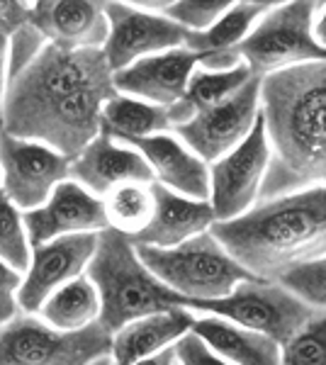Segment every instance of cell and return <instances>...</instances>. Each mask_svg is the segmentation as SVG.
<instances>
[{
	"mask_svg": "<svg viewBox=\"0 0 326 365\" xmlns=\"http://www.w3.org/2000/svg\"><path fill=\"white\" fill-rule=\"evenodd\" d=\"M277 3L263 0V3H231V8L205 32L188 34L185 49L195 51L198 56L205 54H222V51H231L239 46L253 27L263 20L265 15L275 8Z\"/></svg>",
	"mask_w": 326,
	"mask_h": 365,
	"instance_id": "obj_25",
	"label": "cell"
},
{
	"mask_svg": "<svg viewBox=\"0 0 326 365\" xmlns=\"http://www.w3.org/2000/svg\"><path fill=\"white\" fill-rule=\"evenodd\" d=\"M0 258L22 273H27L32 261V244L25 229V217L3 192H0Z\"/></svg>",
	"mask_w": 326,
	"mask_h": 365,
	"instance_id": "obj_29",
	"label": "cell"
},
{
	"mask_svg": "<svg viewBox=\"0 0 326 365\" xmlns=\"http://www.w3.org/2000/svg\"><path fill=\"white\" fill-rule=\"evenodd\" d=\"M195 312L190 309H168L158 314L141 317L120 331L112 334V363L115 365H134L149 356H156L193 331Z\"/></svg>",
	"mask_w": 326,
	"mask_h": 365,
	"instance_id": "obj_20",
	"label": "cell"
},
{
	"mask_svg": "<svg viewBox=\"0 0 326 365\" xmlns=\"http://www.w3.org/2000/svg\"><path fill=\"white\" fill-rule=\"evenodd\" d=\"M112 76L103 49L46 44L10 78L0 132L76 158L100 134L105 103L117 96Z\"/></svg>",
	"mask_w": 326,
	"mask_h": 365,
	"instance_id": "obj_1",
	"label": "cell"
},
{
	"mask_svg": "<svg viewBox=\"0 0 326 365\" xmlns=\"http://www.w3.org/2000/svg\"><path fill=\"white\" fill-rule=\"evenodd\" d=\"M151 192L156 210H153L149 225L132 237L136 246L173 249V246L185 244L193 237H200L215 227L217 217L210 200L183 197L158 182H151Z\"/></svg>",
	"mask_w": 326,
	"mask_h": 365,
	"instance_id": "obj_19",
	"label": "cell"
},
{
	"mask_svg": "<svg viewBox=\"0 0 326 365\" xmlns=\"http://www.w3.org/2000/svg\"><path fill=\"white\" fill-rule=\"evenodd\" d=\"M260 76H253L236 96L193 117L188 125L173 129V134L207 166L244 144L260 120Z\"/></svg>",
	"mask_w": 326,
	"mask_h": 365,
	"instance_id": "obj_10",
	"label": "cell"
},
{
	"mask_svg": "<svg viewBox=\"0 0 326 365\" xmlns=\"http://www.w3.org/2000/svg\"><path fill=\"white\" fill-rule=\"evenodd\" d=\"M44 49H46V39L41 37V32L32 25V22H27V25H22L20 29H15V32L8 37L10 78L20 73V71H25Z\"/></svg>",
	"mask_w": 326,
	"mask_h": 365,
	"instance_id": "obj_31",
	"label": "cell"
},
{
	"mask_svg": "<svg viewBox=\"0 0 326 365\" xmlns=\"http://www.w3.org/2000/svg\"><path fill=\"white\" fill-rule=\"evenodd\" d=\"M141 8L158 13L175 25H180L188 34L205 32L231 8V0H165V3H136Z\"/></svg>",
	"mask_w": 326,
	"mask_h": 365,
	"instance_id": "obj_27",
	"label": "cell"
},
{
	"mask_svg": "<svg viewBox=\"0 0 326 365\" xmlns=\"http://www.w3.org/2000/svg\"><path fill=\"white\" fill-rule=\"evenodd\" d=\"M86 275L98 287L100 324L110 334L141 317L180 307L188 309V299L168 290L141 263L132 237L112 227L98 234V249L88 263Z\"/></svg>",
	"mask_w": 326,
	"mask_h": 365,
	"instance_id": "obj_4",
	"label": "cell"
},
{
	"mask_svg": "<svg viewBox=\"0 0 326 365\" xmlns=\"http://www.w3.org/2000/svg\"><path fill=\"white\" fill-rule=\"evenodd\" d=\"M71 178V158L51 146L0 132V190L20 212L41 207Z\"/></svg>",
	"mask_w": 326,
	"mask_h": 365,
	"instance_id": "obj_9",
	"label": "cell"
},
{
	"mask_svg": "<svg viewBox=\"0 0 326 365\" xmlns=\"http://www.w3.org/2000/svg\"><path fill=\"white\" fill-rule=\"evenodd\" d=\"M163 132H170L168 110L165 108L129 96H120V93L105 103L103 120H100V134H105V137L129 141Z\"/></svg>",
	"mask_w": 326,
	"mask_h": 365,
	"instance_id": "obj_24",
	"label": "cell"
},
{
	"mask_svg": "<svg viewBox=\"0 0 326 365\" xmlns=\"http://www.w3.org/2000/svg\"><path fill=\"white\" fill-rule=\"evenodd\" d=\"M268 163L270 146L260 117L244 144L210 166V205L217 222L236 220L258 202Z\"/></svg>",
	"mask_w": 326,
	"mask_h": 365,
	"instance_id": "obj_11",
	"label": "cell"
},
{
	"mask_svg": "<svg viewBox=\"0 0 326 365\" xmlns=\"http://www.w3.org/2000/svg\"><path fill=\"white\" fill-rule=\"evenodd\" d=\"M10 71H8V34L0 29V129H3L5 115V96H8Z\"/></svg>",
	"mask_w": 326,
	"mask_h": 365,
	"instance_id": "obj_35",
	"label": "cell"
},
{
	"mask_svg": "<svg viewBox=\"0 0 326 365\" xmlns=\"http://www.w3.org/2000/svg\"><path fill=\"white\" fill-rule=\"evenodd\" d=\"M29 8L32 3H20V0H0V29L5 34H13L15 29L29 22Z\"/></svg>",
	"mask_w": 326,
	"mask_h": 365,
	"instance_id": "obj_34",
	"label": "cell"
},
{
	"mask_svg": "<svg viewBox=\"0 0 326 365\" xmlns=\"http://www.w3.org/2000/svg\"><path fill=\"white\" fill-rule=\"evenodd\" d=\"M319 10L322 3H277L231 51L260 78L300 63L326 61V49L317 44L312 32Z\"/></svg>",
	"mask_w": 326,
	"mask_h": 365,
	"instance_id": "obj_6",
	"label": "cell"
},
{
	"mask_svg": "<svg viewBox=\"0 0 326 365\" xmlns=\"http://www.w3.org/2000/svg\"><path fill=\"white\" fill-rule=\"evenodd\" d=\"M195 68H198V54L180 46L173 51L139 58L132 66L117 71L112 81L120 96L144 100L158 108H170L183 98Z\"/></svg>",
	"mask_w": 326,
	"mask_h": 365,
	"instance_id": "obj_16",
	"label": "cell"
},
{
	"mask_svg": "<svg viewBox=\"0 0 326 365\" xmlns=\"http://www.w3.org/2000/svg\"><path fill=\"white\" fill-rule=\"evenodd\" d=\"M98 249V234H76L61 237L32 249V261L20 287V309L37 314L46 297L54 295L66 282L86 275L93 253Z\"/></svg>",
	"mask_w": 326,
	"mask_h": 365,
	"instance_id": "obj_14",
	"label": "cell"
},
{
	"mask_svg": "<svg viewBox=\"0 0 326 365\" xmlns=\"http://www.w3.org/2000/svg\"><path fill=\"white\" fill-rule=\"evenodd\" d=\"M280 365H326V309L280 346Z\"/></svg>",
	"mask_w": 326,
	"mask_h": 365,
	"instance_id": "obj_28",
	"label": "cell"
},
{
	"mask_svg": "<svg viewBox=\"0 0 326 365\" xmlns=\"http://www.w3.org/2000/svg\"><path fill=\"white\" fill-rule=\"evenodd\" d=\"M277 282L285 285L290 292H295L310 307L326 309V256L290 270Z\"/></svg>",
	"mask_w": 326,
	"mask_h": 365,
	"instance_id": "obj_30",
	"label": "cell"
},
{
	"mask_svg": "<svg viewBox=\"0 0 326 365\" xmlns=\"http://www.w3.org/2000/svg\"><path fill=\"white\" fill-rule=\"evenodd\" d=\"M29 22L46 44L63 49H103L110 32L105 3L39 0L29 8Z\"/></svg>",
	"mask_w": 326,
	"mask_h": 365,
	"instance_id": "obj_17",
	"label": "cell"
},
{
	"mask_svg": "<svg viewBox=\"0 0 326 365\" xmlns=\"http://www.w3.org/2000/svg\"><path fill=\"white\" fill-rule=\"evenodd\" d=\"M188 309L195 314L222 317V319H229L244 329L263 334L280 346L290 336H295L319 312L302 302L295 292H290L280 282L258 278L239 282L234 292L222 299L190 302Z\"/></svg>",
	"mask_w": 326,
	"mask_h": 365,
	"instance_id": "obj_8",
	"label": "cell"
},
{
	"mask_svg": "<svg viewBox=\"0 0 326 365\" xmlns=\"http://www.w3.org/2000/svg\"><path fill=\"white\" fill-rule=\"evenodd\" d=\"M0 192H3V190H0Z\"/></svg>",
	"mask_w": 326,
	"mask_h": 365,
	"instance_id": "obj_38",
	"label": "cell"
},
{
	"mask_svg": "<svg viewBox=\"0 0 326 365\" xmlns=\"http://www.w3.org/2000/svg\"><path fill=\"white\" fill-rule=\"evenodd\" d=\"M193 331L229 365H280V344L215 314H198Z\"/></svg>",
	"mask_w": 326,
	"mask_h": 365,
	"instance_id": "obj_21",
	"label": "cell"
},
{
	"mask_svg": "<svg viewBox=\"0 0 326 365\" xmlns=\"http://www.w3.org/2000/svg\"><path fill=\"white\" fill-rule=\"evenodd\" d=\"M105 210H108L110 227L122 234H139L141 229L151 222L156 202H153L151 185H141V182H129L120 185L105 197Z\"/></svg>",
	"mask_w": 326,
	"mask_h": 365,
	"instance_id": "obj_26",
	"label": "cell"
},
{
	"mask_svg": "<svg viewBox=\"0 0 326 365\" xmlns=\"http://www.w3.org/2000/svg\"><path fill=\"white\" fill-rule=\"evenodd\" d=\"M124 144L144 156L153 173V182L183 197L210 200V166L200 156H195L173 132L129 139Z\"/></svg>",
	"mask_w": 326,
	"mask_h": 365,
	"instance_id": "obj_18",
	"label": "cell"
},
{
	"mask_svg": "<svg viewBox=\"0 0 326 365\" xmlns=\"http://www.w3.org/2000/svg\"><path fill=\"white\" fill-rule=\"evenodd\" d=\"M251 78L253 73L246 63L234 71H224V73H215V71H205L198 66L190 76V81H188L183 98L170 105V108H165L168 110L170 132L180 125H188L193 117H198L205 110L215 108V105L236 96Z\"/></svg>",
	"mask_w": 326,
	"mask_h": 365,
	"instance_id": "obj_22",
	"label": "cell"
},
{
	"mask_svg": "<svg viewBox=\"0 0 326 365\" xmlns=\"http://www.w3.org/2000/svg\"><path fill=\"white\" fill-rule=\"evenodd\" d=\"M93 365H115V363H112V358H110V356H105V358H98V361L93 363Z\"/></svg>",
	"mask_w": 326,
	"mask_h": 365,
	"instance_id": "obj_37",
	"label": "cell"
},
{
	"mask_svg": "<svg viewBox=\"0 0 326 365\" xmlns=\"http://www.w3.org/2000/svg\"><path fill=\"white\" fill-rule=\"evenodd\" d=\"M112 353V334L103 324L58 331L37 314L20 312L0 327V365H93Z\"/></svg>",
	"mask_w": 326,
	"mask_h": 365,
	"instance_id": "obj_7",
	"label": "cell"
},
{
	"mask_svg": "<svg viewBox=\"0 0 326 365\" xmlns=\"http://www.w3.org/2000/svg\"><path fill=\"white\" fill-rule=\"evenodd\" d=\"M173 349H175L178 365H229L224 358H219L195 331H188Z\"/></svg>",
	"mask_w": 326,
	"mask_h": 365,
	"instance_id": "obj_33",
	"label": "cell"
},
{
	"mask_svg": "<svg viewBox=\"0 0 326 365\" xmlns=\"http://www.w3.org/2000/svg\"><path fill=\"white\" fill-rule=\"evenodd\" d=\"M134 365H178L175 363V349L170 346V349L156 353V356L144 358V361H139V363H134Z\"/></svg>",
	"mask_w": 326,
	"mask_h": 365,
	"instance_id": "obj_36",
	"label": "cell"
},
{
	"mask_svg": "<svg viewBox=\"0 0 326 365\" xmlns=\"http://www.w3.org/2000/svg\"><path fill=\"white\" fill-rule=\"evenodd\" d=\"M136 253L141 263L168 290L185 297L188 304L222 299L231 295L239 282L253 278L212 232L193 237L173 249L136 246Z\"/></svg>",
	"mask_w": 326,
	"mask_h": 365,
	"instance_id": "obj_5",
	"label": "cell"
},
{
	"mask_svg": "<svg viewBox=\"0 0 326 365\" xmlns=\"http://www.w3.org/2000/svg\"><path fill=\"white\" fill-rule=\"evenodd\" d=\"M29 244L41 246L61 237L100 234L110 229L105 200L96 197L76 180H63L41 207L22 212Z\"/></svg>",
	"mask_w": 326,
	"mask_h": 365,
	"instance_id": "obj_13",
	"label": "cell"
},
{
	"mask_svg": "<svg viewBox=\"0 0 326 365\" xmlns=\"http://www.w3.org/2000/svg\"><path fill=\"white\" fill-rule=\"evenodd\" d=\"M210 232L253 278L277 282L326 256V185L258 200L246 215L215 222Z\"/></svg>",
	"mask_w": 326,
	"mask_h": 365,
	"instance_id": "obj_3",
	"label": "cell"
},
{
	"mask_svg": "<svg viewBox=\"0 0 326 365\" xmlns=\"http://www.w3.org/2000/svg\"><path fill=\"white\" fill-rule=\"evenodd\" d=\"M71 180L105 200L120 185L129 182L151 185L153 173L136 149L124 141L98 134L78 156L71 158Z\"/></svg>",
	"mask_w": 326,
	"mask_h": 365,
	"instance_id": "obj_15",
	"label": "cell"
},
{
	"mask_svg": "<svg viewBox=\"0 0 326 365\" xmlns=\"http://www.w3.org/2000/svg\"><path fill=\"white\" fill-rule=\"evenodd\" d=\"M260 117L270 146L260 200L326 185V61L265 76Z\"/></svg>",
	"mask_w": 326,
	"mask_h": 365,
	"instance_id": "obj_2",
	"label": "cell"
},
{
	"mask_svg": "<svg viewBox=\"0 0 326 365\" xmlns=\"http://www.w3.org/2000/svg\"><path fill=\"white\" fill-rule=\"evenodd\" d=\"M22 282H25V273L0 258V327L13 322L22 312L20 302H17Z\"/></svg>",
	"mask_w": 326,
	"mask_h": 365,
	"instance_id": "obj_32",
	"label": "cell"
},
{
	"mask_svg": "<svg viewBox=\"0 0 326 365\" xmlns=\"http://www.w3.org/2000/svg\"><path fill=\"white\" fill-rule=\"evenodd\" d=\"M37 317L58 331H81L100 322V295L88 275L66 282L46 297Z\"/></svg>",
	"mask_w": 326,
	"mask_h": 365,
	"instance_id": "obj_23",
	"label": "cell"
},
{
	"mask_svg": "<svg viewBox=\"0 0 326 365\" xmlns=\"http://www.w3.org/2000/svg\"><path fill=\"white\" fill-rule=\"evenodd\" d=\"M108 15V42L103 54L112 73L132 66L139 58L156 56L185 46L188 32L168 17L151 13L136 3H105Z\"/></svg>",
	"mask_w": 326,
	"mask_h": 365,
	"instance_id": "obj_12",
	"label": "cell"
}]
</instances>
